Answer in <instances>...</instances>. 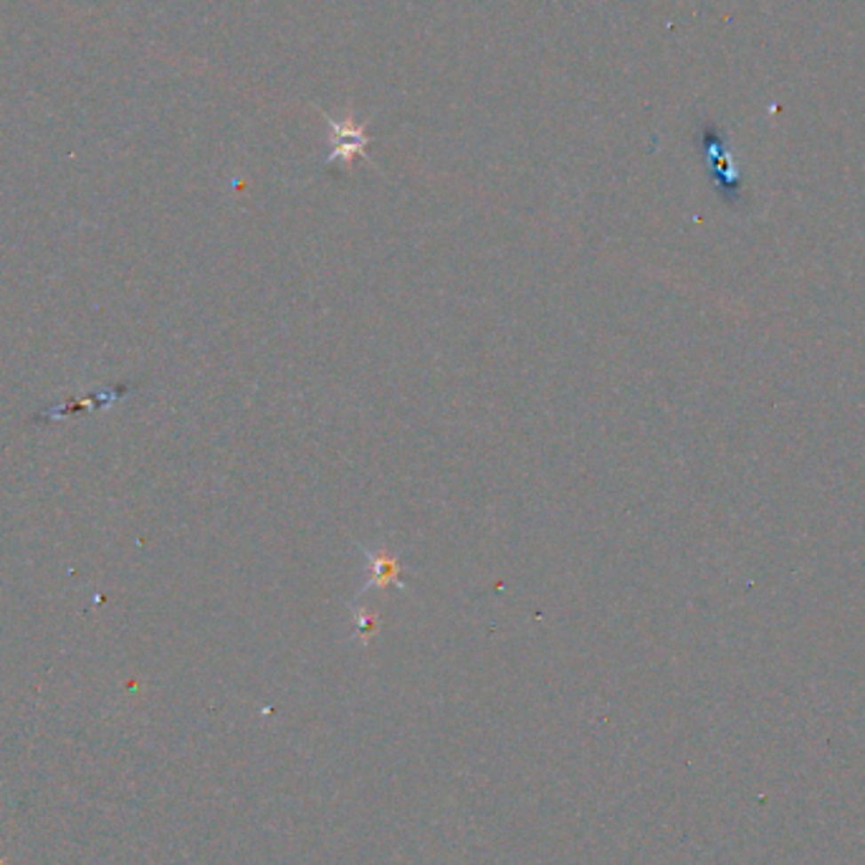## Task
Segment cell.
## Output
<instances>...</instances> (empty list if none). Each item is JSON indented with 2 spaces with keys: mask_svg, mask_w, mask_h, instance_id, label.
Instances as JSON below:
<instances>
[{
  "mask_svg": "<svg viewBox=\"0 0 865 865\" xmlns=\"http://www.w3.org/2000/svg\"><path fill=\"white\" fill-rule=\"evenodd\" d=\"M329 124H332V130L337 132V145H334V150L329 152L327 163H337L339 157L350 160V157H354V155H362L367 139L360 127H352V124L339 127V124H334V122H329Z\"/></svg>",
  "mask_w": 865,
  "mask_h": 865,
  "instance_id": "7a4b0ae2",
  "label": "cell"
},
{
  "mask_svg": "<svg viewBox=\"0 0 865 865\" xmlns=\"http://www.w3.org/2000/svg\"><path fill=\"white\" fill-rule=\"evenodd\" d=\"M365 559H367V583L362 584L360 592H367V590H383V587H398V590H405V583H402V567H400V559L395 554H390L387 550H365Z\"/></svg>",
  "mask_w": 865,
  "mask_h": 865,
  "instance_id": "6da1fadb",
  "label": "cell"
},
{
  "mask_svg": "<svg viewBox=\"0 0 865 865\" xmlns=\"http://www.w3.org/2000/svg\"><path fill=\"white\" fill-rule=\"evenodd\" d=\"M354 623H357V632L362 635V640H369L375 635V631H377V615L369 613V610H357Z\"/></svg>",
  "mask_w": 865,
  "mask_h": 865,
  "instance_id": "3957f363",
  "label": "cell"
}]
</instances>
